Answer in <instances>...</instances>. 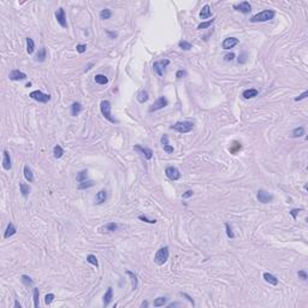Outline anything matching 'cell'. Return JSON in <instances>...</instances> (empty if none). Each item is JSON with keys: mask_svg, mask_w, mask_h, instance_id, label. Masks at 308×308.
I'll use <instances>...</instances> for the list:
<instances>
[{"mask_svg": "<svg viewBox=\"0 0 308 308\" xmlns=\"http://www.w3.org/2000/svg\"><path fill=\"white\" fill-rule=\"evenodd\" d=\"M163 148H164V150H165L166 153H168V154H170V153H173V147H172V146H170V144L164 146Z\"/></svg>", "mask_w": 308, "mask_h": 308, "instance_id": "obj_54", "label": "cell"}, {"mask_svg": "<svg viewBox=\"0 0 308 308\" xmlns=\"http://www.w3.org/2000/svg\"><path fill=\"white\" fill-rule=\"evenodd\" d=\"M264 279H265L266 283H268V284H271V285L278 284L277 277H274L273 274H271V273H268V272H265V273H264Z\"/></svg>", "mask_w": 308, "mask_h": 308, "instance_id": "obj_22", "label": "cell"}, {"mask_svg": "<svg viewBox=\"0 0 308 308\" xmlns=\"http://www.w3.org/2000/svg\"><path fill=\"white\" fill-rule=\"evenodd\" d=\"M301 211H302L301 208H292V210L290 211V214H291L292 219H296V218H297V214H299V212H301Z\"/></svg>", "mask_w": 308, "mask_h": 308, "instance_id": "obj_47", "label": "cell"}, {"mask_svg": "<svg viewBox=\"0 0 308 308\" xmlns=\"http://www.w3.org/2000/svg\"><path fill=\"white\" fill-rule=\"evenodd\" d=\"M178 46H179V48H182L183 51H189V49H191V44L190 42H188V41H186V40H181L179 42H178Z\"/></svg>", "mask_w": 308, "mask_h": 308, "instance_id": "obj_39", "label": "cell"}, {"mask_svg": "<svg viewBox=\"0 0 308 308\" xmlns=\"http://www.w3.org/2000/svg\"><path fill=\"white\" fill-rule=\"evenodd\" d=\"M39 297H40V291L39 288H34L33 289V299H34V306L35 308H39L40 303H39Z\"/></svg>", "mask_w": 308, "mask_h": 308, "instance_id": "obj_30", "label": "cell"}, {"mask_svg": "<svg viewBox=\"0 0 308 308\" xmlns=\"http://www.w3.org/2000/svg\"><path fill=\"white\" fill-rule=\"evenodd\" d=\"M214 21H215V19H210V21H207V22H202V23H200L197 25V29H206V28H210V27L214 23Z\"/></svg>", "mask_w": 308, "mask_h": 308, "instance_id": "obj_40", "label": "cell"}, {"mask_svg": "<svg viewBox=\"0 0 308 308\" xmlns=\"http://www.w3.org/2000/svg\"><path fill=\"white\" fill-rule=\"evenodd\" d=\"M95 82L97 84H106L108 82V78L105 75H96L95 76Z\"/></svg>", "mask_w": 308, "mask_h": 308, "instance_id": "obj_37", "label": "cell"}, {"mask_svg": "<svg viewBox=\"0 0 308 308\" xmlns=\"http://www.w3.org/2000/svg\"><path fill=\"white\" fill-rule=\"evenodd\" d=\"M258 95H259V92H258L257 89H254V88H250V89H246V90L242 93V96H243L246 100L253 99V97H255V96H258Z\"/></svg>", "mask_w": 308, "mask_h": 308, "instance_id": "obj_20", "label": "cell"}, {"mask_svg": "<svg viewBox=\"0 0 308 308\" xmlns=\"http://www.w3.org/2000/svg\"><path fill=\"white\" fill-rule=\"evenodd\" d=\"M178 305H179V303H178V302H175V303H170V305H168V306H167V307H168V308H171V307H175V306H178Z\"/></svg>", "mask_w": 308, "mask_h": 308, "instance_id": "obj_59", "label": "cell"}, {"mask_svg": "<svg viewBox=\"0 0 308 308\" xmlns=\"http://www.w3.org/2000/svg\"><path fill=\"white\" fill-rule=\"evenodd\" d=\"M297 276L302 279V281H307V278H308V274H307V272L305 271V270H300L299 272H297Z\"/></svg>", "mask_w": 308, "mask_h": 308, "instance_id": "obj_45", "label": "cell"}, {"mask_svg": "<svg viewBox=\"0 0 308 308\" xmlns=\"http://www.w3.org/2000/svg\"><path fill=\"white\" fill-rule=\"evenodd\" d=\"M53 300H54V294H47L45 296V303L46 305H51Z\"/></svg>", "mask_w": 308, "mask_h": 308, "instance_id": "obj_46", "label": "cell"}, {"mask_svg": "<svg viewBox=\"0 0 308 308\" xmlns=\"http://www.w3.org/2000/svg\"><path fill=\"white\" fill-rule=\"evenodd\" d=\"M166 301H167V299H166V297L160 296V297H158V299H155V300L153 301V306H154V307H161V306H164V305H165Z\"/></svg>", "mask_w": 308, "mask_h": 308, "instance_id": "obj_34", "label": "cell"}, {"mask_svg": "<svg viewBox=\"0 0 308 308\" xmlns=\"http://www.w3.org/2000/svg\"><path fill=\"white\" fill-rule=\"evenodd\" d=\"M134 149L137 150V152H140V153H142L147 160H150V159L153 158V150L149 149V148H146V147H142V146H140V144H136V146L134 147Z\"/></svg>", "mask_w": 308, "mask_h": 308, "instance_id": "obj_13", "label": "cell"}, {"mask_svg": "<svg viewBox=\"0 0 308 308\" xmlns=\"http://www.w3.org/2000/svg\"><path fill=\"white\" fill-rule=\"evenodd\" d=\"M25 41H27V52H28L29 54H33V53H34V49H35V42H34V40L30 39V37H27Z\"/></svg>", "mask_w": 308, "mask_h": 308, "instance_id": "obj_29", "label": "cell"}, {"mask_svg": "<svg viewBox=\"0 0 308 308\" xmlns=\"http://www.w3.org/2000/svg\"><path fill=\"white\" fill-rule=\"evenodd\" d=\"M106 34H107V35H110V37H111V39H116V37H117V33H115V31L106 30Z\"/></svg>", "mask_w": 308, "mask_h": 308, "instance_id": "obj_56", "label": "cell"}, {"mask_svg": "<svg viewBox=\"0 0 308 308\" xmlns=\"http://www.w3.org/2000/svg\"><path fill=\"white\" fill-rule=\"evenodd\" d=\"M170 64L168 59H161V60H157L153 64V70L158 76H163L165 72V68Z\"/></svg>", "mask_w": 308, "mask_h": 308, "instance_id": "obj_5", "label": "cell"}, {"mask_svg": "<svg viewBox=\"0 0 308 308\" xmlns=\"http://www.w3.org/2000/svg\"><path fill=\"white\" fill-rule=\"evenodd\" d=\"M87 262H89V264H92V265H94V266H99V262H97V259H96V257L93 255V254H89L88 257H87Z\"/></svg>", "mask_w": 308, "mask_h": 308, "instance_id": "obj_41", "label": "cell"}, {"mask_svg": "<svg viewBox=\"0 0 308 308\" xmlns=\"http://www.w3.org/2000/svg\"><path fill=\"white\" fill-rule=\"evenodd\" d=\"M55 19L59 23L60 27L66 28L68 27V21H66V15H65V10L63 7H60L58 11H55Z\"/></svg>", "mask_w": 308, "mask_h": 308, "instance_id": "obj_10", "label": "cell"}, {"mask_svg": "<svg viewBox=\"0 0 308 308\" xmlns=\"http://www.w3.org/2000/svg\"><path fill=\"white\" fill-rule=\"evenodd\" d=\"M76 49H77V52L78 53H84L86 51H87V45H77L76 46Z\"/></svg>", "mask_w": 308, "mask_h": 308, "instance_id": "obj_48", "label": "cell"}, {"mask_svg": "<svg viewBox=\"0 0 308 308\" xmlns=\"http://www.w3.org/2000/svg\"><path fill=\"white\" fill-rule=\"evenodd\" d=\"M118 228H119L118 224L111 221V223H107V224L102 225V226L99 229V231H100L101 234H105V232H115V231L118 230Z\"/></svg>", "mask_w": 308, "mask_h": 308, "instance_id": "obj_12", "label": "cell"}, {"mask_svg": "<svg viewBox=\"0 0 308 308\" xmlns=\"http://www.w3.org/2000/svg\"><path fill=\"white\" fill-rule=\"evenodd\" d=\"M234 10H236V11L241 12V13L247 15V13H249L252 11V6H250V4L248 1H242L241 4L234 5Z\"/></svg>", "mask_w": 308, "mask_h": 308, "instance_id": "obj_11", "label": "cell"}, {"mask_svg": "<svg viewBox=\"0 0 308 308\" xmlns=\"http://www.w3.org/2000/svg\"><path fill=\"white\" fill-rule=\"evenodd\" d=\"M234 58H235V54L231 52V53H228V54L224 57V60H225V62H231V60H234Z\"/></svg>", "mask_w": 308, "mask_h": 308, "instance_id": "obj_51", "label": "cell"}, {"mask_svg": "<svg viewBox=\"0 0 308 308\" xmlns=\"http://www.w3.org/2000/svg\"><path fill=\"white\" fill-rule=\"evenodd\" d=\"M106 200H107V191L104 189L100 190V191L96 194V196H95V204H96V205H102Z\"/></svg>", "mask_w": 308, "mask_h": 308, "instance_id": "obj_17", "label": "cell"}, {"mask_svg": "<svg viewBox=\"0 0 308 308\" xmlns=\"http://www.w3.org/2000/svg\"><path fill=\"white\" fill-rule=\"evenodd\" d=\"M21 282L23 283L25 286H33V284H34V282H33V279L29 277V276H27V274H23L22 277H21Z\"/></svg>", "mask_w": 308, "mask_h": 308, "instance_id": "obj_36", "label": "cell"}, {"mask_svg": "<svg viewBox=\"0 0 308 308\" xmlns=\"http://www.w3.org/2000/svg\"><path fill=\"white\" fill-rule=\"evenodd\" d=\"M181 295H182V296H184V297H187V299L189 300L190 303H193V306L195 305V303H194V300H193V299L190 297V296H189V295H188V294H186V292H181Z\"/></svg>", "mask_w": 308, "mask_h": 308, "instance_id": "obj_57", "label": "cell"}, {"mask_svg": "<svg viewBox=\"0 0 308 308\" xmlns=\"http://www.w3.org/2000/svg\"><path fill=\"white\" fill-rule=\"evenodd\" d=\"M257 199L260 201L261 204H268V202H271L273 200V195L270 194L266 190L260 189L258 191V194H257Z\"/></svg>", "mask_w": 308, "mask_h": 308, "instance_id": "obj_8", "label": "cell"}, {"mask_svg": "<svg viewBox=\"0 0 308 308\" xmlns=\"http://www.w3.org/2000/svg\"><path fill=\"white\" fill-rule=\"evenodd\" d=\"M87 177H88V171L87 170H82L81 172H78L77 173V176H76V179H77V182H83V181H87Z\"/></svg>", "mask_w": 308, "mask_h": 308, "instance_id": "obj_31", "label": "cell"}, {"mask_svg": "<svg viewBox=\"0 0 308 308\" xmlns=\"http://www.w3.org/2000/svg\"><path fill=\"white\" fill-rule=\"evenodd\" d=\"M239 149H242V144H241V143H238V142H234L232 147L230 148V152H231L232 154H235V153H237Z\"/></svg>", "mask_w": 308, "mask_h": 308, "instance_id": "obj_42", "label": "cell"}, {"mask_svg": "<svg viewBox=\"0 0 308 308\" xmlns=\"http://www.w3.org/2000/svg\"><path fill=\"white\" fill-rule=\"evenodd\" d=\"M199 16H200L201 19H207V18L212 17V10H211L210 5H205V6L202 7V10L200 11Z\"/></svg>", "mask_w": 308, "mask_h": 308, "instance_id": "obj_18", "label": "cell"}, {"mask_svg": "<svg viewBox=\"0 0 308 308\" xmlns=\"http://www.w3.org/2000/svg\"><path fill=\"white\" fill-rule=\"evenodd\" d=\"M16 232H17L16 226H15L12 223H9V224H7V226H6L5 234H4V238H10L11 236H13Z\"/></svg>", "mask_w": 308, "mask_h": 308, "instance_id": "obj_19", "label": "cell"}, {"mask_svg": "<svg viewBox=\"0 0 308 308\" xmlns=\"http://www.w3.org/2000/svg\"><path fill=\"white\" fill-rule=\"evenodd\" d=\"M23 172H24V177H25V179L28 181V182H34V175H33V171L30 170V167L29 166H24V170H23Z\"/></svg>", "mask_w": 308, "mask_h": 308, "instance_id": "obj_25", "label": "cell"}, {"mask_svg": "<svg viewBox=\"0 0 308 308\" xmlns=\"http://www.w3.org/2000/svg\"><path fill=\"white\" fill-rule=\"evenodd\" d=\"M194 128V123L193 122H188V120H184V122H177L175 123L173 125L170 126V129L172 130H176L181 134H187V133H190Z\"/></svg>", "mask_w": 308, "mask_h": 308, "instance_id": "obj_2", "label": "cell"}, {"mask_svg": "<svg viewBox=\"0 0 308 308\" xmlns=\"http://www.w3.org/2000/svg\"><path fill=\"white\" fill-rule=\"evenodd\" d=\"M29 96H30L33 100L39 101V102H42V104L48 102V101L51 100V95L45 94V93H42L41 90H34V92H31V93L29 94Z\"/></svg>", "mask_w": 308, "mask_h": 308, "instance_id": "obj_6", "label": "cell"}, {"mask_svg": "<svg viewBox=\"0 0 308 308\" xmlns=\"http://www.w3.org/2000/svg\"><path fill=\"white\" fill-rule=\"evenodd\" d=\"M9 78L11 81H23L27 78V75L24 72L19 71V70H12V71L9 73Z\"/></svg>", "mask_w": 308, "mask_h": 308, "instance_id": "obj_14", "label": "cell"}, {"mask_svg": "<svg viewBox=\"0 0 308 308\" xmlns=\"http://www.w3.org/2000/svg\"><path fill=\"white\" fill-rule=\"evenodd\" d=\"M139 219L142 220V221H144V223H149V224H155V223H157L155 219H148L146 215H139Z\"/></svg>", "mask_w": 308, "mask_h": 308, "instance_id": "obj_43", "label": "cell"}, {"mask_svg": "<svg viewBox=\"0 0 308 308\" xmlns=\"http://www.w3.org/2000/svg\"><path fill=\"white\" fill-rule=\"evenodd\" d=\"M308 96V92L306 90V92H303L302 94H300L297 97H295V101H301V100H303V99H306Z\"/></svg>", "mask_w": 308, "mask_h": 308, "instance_id": "obj_49", "label": "cell"}, {"mask_svg": "<svg viewBox=\"0 0 308 308\" xmlns=\"http://www.w3.org/2000/svg\"><path fill=\"white\" fill-rule=\"evenodd\" d=\"M2 167H4V170H10V168L12 167L10 153H9L6 149L2 152Z\"/></svg>", "mask_w": 308, "mask_h": 308, "instance_id": "obj_16", "label": "cell"}, {"mask_svg": "<svg viewBox=\"0 0 308 308\" xmlns=\"http://www.w3.org/2000/svg\"><path fill=\"white\" fill-rule=\"evenodd\" d=\"M148 306V302L147 301H143L142 303H141V307H147Z\"/></svg>", "mask_w": 308, "mask_h": 308, "instance_id": "obj_60", "label": "cell"}, {"mask_svg": "<svg viewBox=\"0 0 308 308\" xmlns=\"http://www.w3.org/2000/svg\"><path fill=\"white\" fill-rule=\"evenodd\" d=\"M160 142L163 144V147H164V146H167V144H168V136H167V135H163L161 139H160Z\"/></svg>", "mask_w": 308, "mask_h": 308, "instance_id": "obj_53", "label": "cell"}, {"mask_svg": "<svg viewBox=\"0 0 308 308\" xmlns=\"http://www.w3.org/2000/svg\"><path fill=\"white\" fill-rule=\"evenodd\" d=\"M94 186V182L93 181H83V182H81L80 183V186H78V189H88V188H90V187H93Z\"/></svg>", "mask_w": 308, "mask_h": 308, "instance_id": "obj_38", "label": "cell"}, {"mask_svg": "<svg viewBox=\"0 0 308 308\" xmlns=\"http://www.w3.org/2000/svg\"><path fill=\"white\" fill-rule=\"evenodd\" d=\"M238 39L236 37H228V39H225L224 41H223V44H221V47L224 48V49H231V48H234L236 45H238Z\"/></svg>", "mask_w": 308, "mask_h": 308, "instance_id": "obj_15", "label": "cell"}, {"mask_svg": "<svg viewBox=\"0 0 308 308\" xmlns=\"http://www.w3.org/2000/svg\"><path fill=\"white\" fill-rule=\"evenodd\" d=\"M165 173H166V176H167L170 179H172V181H178V179L181 178V172H179V170H178L177 167H175V166H168V167H166Z\"/></svg>", "mask_w": 308, "mask_h": 308, "instance_id": "obj_9", "label": "cell"}, {"mask_svg": "<svg viewBox=\"0 0 308 308\" xmlns=\"http://www.w3.org/2000/svg\"><path fill=\"white\" fill-rule=\"evenodd\" d=\"M63 154H64V149L62 148V146L55 144L54 148H53V155H54V158H55V159H59V158L63 157Z\"/></svg>", "mask_w": 308, "mask_h": 308, "instance_id": "obj_27", "label": "cell"}, {"mask_svg": "<svg viewBox=\"0 0 308 308\" xmlns=\"http://www.w3.org/2000/svg\"><path fill=\"white\" fill-rule=\"evenodd\" d=\"M193 194H194V191H193V190H188V191H186L182 196H183V199H188V197H190V196H193Z\"/></svg>", "mask_w": 308, "mask_h": 308, "instance_id": "obj_55", "label": "cell"}, {"mask_svg": "<svg viewBox=\"0 0 308 308\" xmlns=\"http://www.w3.org/2000/svg\"><path fill=\"white\" fill-rule=\"evenodd\" d=\"M276 16V12L273 10H264L259 13L254 15L252 18H250V22L253 23H259V22H268L271 19H273Z\"/></svg>", "mask_w": 308, "mask_h": 308, "instance_id": "obj_1", "label": "cell"}, {"mask_svg": "<svg viewBox=\"0 0 308 308\" xmlns=\"http://www.w3.org/2000/svg\"><path fill=\"white\" fill-rule=\"evenodd\" d=\"M225 229H226V235H228L229 238H234V237H235L232 230H231V228H230V225H229V223H225Z\"/></svg>", "mask_w": 308, "mask_h": 308, "instance_id": "obj_44", "label": "cell"}, {"mask_svg": "<svg viewBox=\"0 0 308 308\" xmlns=\"http://www.w3.org/2000/svg\"><path fill=\"white\" fill-rule=\"evenodd\" d=\"M168 255H170V252H168V247H163L160 248L157 253H155V257H154V262L159 266L164 265L166 261L168 260Z\"/></svg>", "mask_w": 308, "mask_h": 308, "instance_id": "obj_4", "label": "cell"}, {"mask_svg": "<svg viewBox=\"0 0 308 308\" xmlns=\"http://www.w3.org/2000/svg\"><path fill=\"white\" fill-rule=\"evenodd\" d=\"M130 278H131V282H133V290H136L137 289V284H139V279H137V276L134 273V272H131V271H126L125 272Z\"/></svg>", "mask_w": 308, "mask_h": 308, "instance_id": "obj_28", "label": "cell"}, {"mask_svg": "<svg viewBox=\"0 0 308 308\" xmlns=\"http://www.w3.org/2000/svg\"><path fill=\"white\" fill-rule=\"evenodd\" d=\"M100 111H101L102 116L107 119L108 122H111V123H117V120L113 118L112 115H111V102H110L108 100H102V101L100 102Z\"/></svg>", "mask_w": 308, "mask_h": 308, "instance_id": "obj_3", "label": "cell"}, {"mask_svg": "<svg viewBox=\"0 0 308 308\" xmlns=\"http://www.w3.org/2000/svg\"><path fill=\"white\" fill-rule=\"evenodd\" d=\"M167 104H168V101H167V99H166L165 96H160L154 104H152L150 105V107L148 108V111L149 112H155V111H159V110H161V108H164L167 106Z\"/></svg>", "mask_w": 308, "mask_h": 308, "instance_id": "obj_7", "label": "cell"}, {"mask_svg": "<svg viewBox=\"0 0 308 308\" xmlns=\"http://www.w3.org/2000/svg\"><path fill=\"white\" fill-rule=\"evenodd\" d=\"M246 60H247V53H242V54H239V57H238V63L241 64V63H246Z\"/></svg>", "mask_w": 308, "mask_h": 308, "instance_id": "obj_52", "label": "cell"}, {"mask_svg": "<svg viewBox=\"0 0 308 308\" xmlns=\"http://www.w3.org/2000/svg\"><path fill=\"white\" fill-rule=\"evenodd\" d=\"M148 97H149L148 92L144 90V89H141V90L137 93V96H136V99H137V101H139L140 104H144V102L148 100Z\"/></svg>", "mask_w": 308, "mask_h": 308, "instance_id": "obj_23", "label": "cell"}, {"mask_svg": "<svg viewBox=\"0 0 308 308\" xmlns=\"http://www.w3.org/2000/svg\"><path fill=\"white\" fill-rule=\"evenodd\" d=\"M184 76H187V72L184 71V70H178V71L176 72V77L178 78V80H181V78H183Z\"/></svg>", "mask_w": 308, "mask_h": 308, "instance_id": "obj_50", "label": "cell"}, {"mask_svg": "<svg viewBox=\"0 0 308 308\" xmlns=\"http://www.w3.org/2000/svg\"><path fill=\"white\" fill-rule=\"evenodd\" d=\"M112 299H113V288L110 286V288L107 289L106 294L104 295V306H108L110 302L112 301Z\"/></svg>", "mask_w": 308, "mask_h": 308, "instance_id": "obj_21", "label": "cell"}, {"mask_svg": "<svg viewBox=\"0 0 308 308\" xmlns=\"http://www.w3.org/2000/svg\"><path fill=\"white\" fill-rule=\"evenodd\" d=\"M19 189H21V193H22V195H23L24 197H27L29 195V193H30V187L28 184H25V183H19Z\"/></svg>", "mask_w": 308, "mask_h": 308, "instance_id": "obj_35", "label": "cell"}, {"mask_svg": "<svg viewBox=\"0 0 308 308\" xmlns=\"http://www.w3.org/2000/svg\"><path fill=\"white\" fill-rule=\"evenodd\" d=\"M111 16H112V11L110 9H104L100 12V18L101 19H108V18H111Z\"/></svg>", "mask_w": 308, "mask_h": 308, "instance_id": "obj_33", "label": "cell"}, {"mask_svg": "<svg viewBox=\"0 0 308 308\" xmlns=\"http://www.w3.org/2000/svg\"><path fill=\"white\" fill-rule=\"evenodd\" d=\"M303 135H305V128H303V126H297V128H295V129L292 130V134H291V136H292L294 139L301 137V136H303Z\"/></svg>", "mask_w": 308, "mask_h": 308, "instance_id": "obj_26", "label": "cell"}, {"mask_svg": "<svg viewBox=\"0 0 308 308\" xmlns=\"http://www.w3.org/2000/svg\"><path fill=\"white\" fill-rule=\"evenodd\" d=\"M15 307H16V308H22V305H21V303H19V302L16 300V301H15Z\"/></svg>", "mask_w": 308, "mask_h": 308, "instance_id": "obj_58", "label": "cell"}, {"mask_svg": "<svg viewBox=\"0 0 308 308\" xmlns=\"http://www.w3.org/2000/svg\"><path fill=\"white\" fill-rule=\"evenodd\" d=\"M82 111V105L80 102H73L71 105V116L72 117H77Z\"/></svg>", "mask_w": 308, "mask_h": 308, "instance_id": "obj_24", "label": "cell"}, {"mask_svg": "<svg viewBox=\"0 0 308 308\" xmlns=\"http://www.w3.org/2000/svg\"><path fill=\"white\" fill-rule=\"evenodd\" d=\"M45 59H46V48L41 47L39 53L36 54V60L37 62H45Z\"/></svg>", "mask_w": 308, "mask_h": 308, "instance_id": "obj_32", "label": "cell"}]
</instances>
